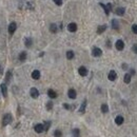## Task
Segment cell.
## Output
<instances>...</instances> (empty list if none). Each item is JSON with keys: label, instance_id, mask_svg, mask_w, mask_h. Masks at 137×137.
<instances>
[{"label": "cell", "instance_id": "6da1fadb", "mask_svg": "<svg viewBox=\"0 0 137 137\" xmlns=\"http://www.w3.org/2000/svg\"><path fill=\"white\" fill-rule=\"evenodd\" d=\"M13 120V117L11 114H5V115L3 116V118H2V125H10L11 122H12Z\"/></svg>", "mask_w": 137, "mask_h": 137}, {"label": "cell", "instance_id": "7a4b0ae2", "mask_svg": "<svg viewBox=\"0 0 137 137\" xmlns=\"http://www.w3.org/2000/svg\"><path fill=\"white\" fill-rule=\"evenodd\" d=\"M17 29V24L16 22H11L10 25H8V34L10 35H13L15 33V31H16Z\"/></svg>", "mask_w": 137, "mask_h": 137}, {"label": "cell", "instance_id": "3957f363", "mask_svg": "<svg viewBox=\"0 0 137 137\" xmlns=\"http://www.w3.org/2000/svg\"><path fill=\"white\" fill-rule=\"evenodd\" d=\"M92 55L94 56V57H100V56L102 55V51L100 50L99 48H93V50H92Z\"/></svg>", "mask_w": 137, "mask_h": 137}, {"label": "cell", "instance_id": "277c9868", "mask_svg": "<svg viewBox=\"0 0 137 137\" xmlns=\"http://www.w3.org/2000/svg\"><path fill=\"white\" fill-rule=\"evenodd\" d=\"M115 46H116V49H117L118 51H122L123 49H125V42H123L121 39L117 40L116 43H115Z\"/></svg>", "mask_w": 137, "mask_h": 137}, {"label": "cell", "instance_id": "5b68a950", "mask_svg": "<svg viewBox=\"0 0 137 137\" xmlns=\"http://www.w3.org/2000/svg\"><path fill=\"white\" fill-rule=\"evenodd\" d=\"M34 130H35V132H36V133H38V134L42 133V132L44 131L43 125H42V123H37V125H36L35 127H34Z\"/></svg>", "mask_w": 137, "mask_h": 137}, {"label": "cell", "instance_id": "8992f818", "mask_svg": "<svg viewBox=\"0 0 137 137\" xmlns=\"http://www.w3.org/2000/svg\"><path fill=\"white\" fill-rule=\"evenodd\" d=\"M108 78H109V80H111V81H114V80H116V78H117V74H116L115 71H110V73L108 74Z\"/></svg>", "mask_w": 137, "mask_h": 137}, {"label": "cell", "instance_id": "52a82bcc", "mask_svg": "<svg viewBox=\"0 0 137 137\" xmlns=\"http://www.w3.org/2000/svg\"><path fill=\"white\" fill-rule=\"evenodd\" d=\"M68 30H69V32H71V33L76 32V31H77V24H76L75 22H71L68 25Z\"/></svg>", "mask_w": 137, "mask_h": 137}, {"label": "cell", "instance_id": "ba28073f", "mask_svg": "<svg viewBox=\"0 0 137 137\" xmlns=\"http://www.w3.org/2000/svg\"><path fill=\"white\" fill-rule=\"evenodd\" d=\"M30 94H31V96H32V98H38V96H39V91H38L36 87H32L31 89V91H30Z\"/></svg>", "mask_w": 137, "mask_h": 137}, {"label": "cell", "instance_id": "9c48e42d", "mask_svg": "<svg viewBox=\"0 0 137 137\" xmlns=\"http://www.w3.org/2000/svg\"><path fill=\"white\" fill-rule=\"evenodd\" d=\"M0 89H1V93H2V95H3V97H8V87H6V83H1Z\"/></svg>", "mask_w": 137, "mask_h": 137}, {"label": "cell", "instance_id": "30bf717a", "mask_svg": "<svg viewBox=\"0 0 137 137\" xmlns=\"http://www.w3.org/2000/svg\"><path fill=\"white\" fill-rule=\"evenodd\" d=\"M68 96L71 99H75L76 96H77V93H76V91L74 89H70L69 92H68Z\"/></svg>", "mask_w": 137, "mask_h": 137}, {"label": "cell", "instance_id": "8fae6325", "mask_svg": "<svg viewBox=\"0 0 137 137\" xmlns=\"http://www.w3.org/2000/svg\"><path fill=\"white\" fill-rule=\"evenodd\" d=\"M78 73H79V75L80 76H87V70L86 66H80L79 69H78Z\"/></svg>", "mask_w": 137, "mask_h": 137}, {"label": "cell", "instance_id": "7c38bea8", "mask_svg": "<svg viewBox=\"0 0 137 137\" xmlns=\"http://www.w3.org/2000/svg\"><path fill=\"white\" fill-rule=\"evenodd\" d=\"M123 121H125V118H123L121 115L116 116V118H115V123H116L117 125H121L123 123Z\"/></svg>", "mask_w": 137, "mask_h": 137}, {"label": "cell", "instance_id": "4fadbf2b", "mask_svg": "<svg viewBox=\"0 0 137 137\" xmlns=\"http://www.w3.org/2000/svg\"><path fill=\"white\" fill-rule=\"evenodd\" d=\"M32 78L35 80H38L40 78V71H38V70H35V71L32 72Z\"/></svg>", "mask_w": 137, "mask_h": 137}, {"label": "cell", "instance_id": "5bb4252c", "mask_svg": "<svg viewBox=\"0 0 137 137\" xmlns=\"http://www.w3.org/2000/svg\"><path fill=\"white\" fill-rule=\"evenodd\" d=\"M125 8H117L115 10L116 15H118V16H123V15H125Z\"/></svg>", "mask_w": 137, "mask_h": 137}, {"label": "cell", "instance_id": "9a60e30c", "mask_svg": "<svg viewBox=\"0 0 137 137\" xmlns=\"http://www.w3.org/2000/svg\"><path fill=\"white\" fill-rule=\"evenodd\" d=\"M48 95H49V97H50V98H52V99H54V98L57 97V93H56L54 90H52V89H50L48 91Z\"/></svg>", "mask_w": 137, "mask_h": 137}, {"label": "cell", "instance_id": "2e32d148", "mask_svg": "<svg viewBox=\"0 0 137 137\" xmlns=\"http://www.w3.org/2000/svg\"><path fill=\"white\" fill-rule=\"evenodd\" d=\"M86 108H87V100L84 99L83 102L81 103V105H80V109H79V113L83 114L84 112H86Z\"/></svg>", "mask_w": 137, "mask_h": 137}, {"label": "cell", "instance_id": "e0dca14e", "mask_svg": "<svg viewBox=\"0 0 137 137\" xmlns=\"http://www.w3.org/2000/svg\"><path fill=\"white\" fill-rule=\"evenodd\" d=\"M131 77H132V75L130 73H127L125 75V77H123V81L125 82V83H130L131 82Z\"/></svg>", "mask_w": 137, "mask_h": 137}, {"label": "cell", "instance_id": "ac0fdd59", "mask_svg": "<svg viewBox=\"0 0 137 137\" xmlns=\"http://www.w3.org/2000/svg\"><path fill=\"white\" fill-rule=\"evenodd\" d=\"M112 28H113L114 30H119V22L116 19L112 20Z\"/></svg>", "mask_w": 137, "mask_h": 137}, {"label": "cell", "instance_id": "d6986e66", "mask_svg": "<svg viewBox=\"0 0 137 137\" xmlns=\"http://www.w3.org/2000/svg\"><path fill=\"white\" fill-rule=\"evenodd\" d=\"M107 30V25L105 24H103V25H99L97 29V34H102L104 31Z\"/></svg>", "mask_w": 137, "mask_h": 137}, {"label": "cell", "instance_id": "ffe728a7", "mask_svg": "<svg viewBox=\"0 0 137 137\" xmlns=\"http://www.w3.org/2000/svg\"><path fill=\"white\" fill-rule=\"evenodd\" d=\"M50 31H51L52 33H57V31H58L57 24H56V23H52L51 25H50Z\"/></svg>", "mask_w": 137, "mask_h": 137}, {"label": "cell", "instance_id": "44dd1931", "mask_svg": "<svg viewBox=\"0 0 137 137\" xmlns=\"http://www.w3.org/2000/svg\"><path fill=\"white\" fill-rule=\"evenodd\" d=\"M24 44H25L26 48H31L33 44V41L31 38H25V40H24Z\"/></svg>", "mask_w": 137, "mask_h": 137}, {"label": "cell", "instance_id": "7402d4cb", "mask_svg": "<svg viewBox=\"0 0 137 137\" xmlns=\"http://www.w3.org/2000/svg\"><path fill=\"white\" fill-rule=\"evenodd\" d=\"M72 135H73V137H79L80 136V130L79 129H74L73 131H72Z\"/></svg>", "mask_w": 137, "mask_h": 137}, {"label": "cell", "instance_id": "603a6c76", "mask_svg": "<svg viewBox=\"0 0 137 137\" xmlns=\"http://www.w3.org/2000/svg\"><path fill=\"white\" fill-rule=\"evenodd\" d=\"M11 78H12V72L8 71L6 72V75H5V83H8V82H10Z\"/></svg>", "mask_w": 137, "mask_h": 137}, {"label": "cell", "instance_id": "cb8c5ba5", "mask_svg": "<svg viewBox=\"0 0 137 137\" xmlns=\"http://www.w3.org/2000/svg\"><path fill=\"white\" fill-rule=\"evenodd\" d=\"M26 59V52H21L19 54V60L20 61H24Z\"/></svg>", "mask_w": 137, "mask_h": 137}, {"label": "cell", "instance_id": "d4e9b609", "mask_svg": "<svg viewBox=\"0 0 137 137\" xmlns=\"http://www.w3.org/2000/svg\"><path fill=\"white\" fill-rule=\"evenodd\" d=\"M74 56H75V54H74L73 51H68V52H66V58H68L69 60L73 59Z\"/></svg>", "mask_w": 137, "mask_h": 137}, {"label": "cell", "instance_id": "484cf974", "mask_svg": "<svg viewBox=\"0 0 137 137\" xmlns=\"http://www.w3.org/2000/svg\"><path fill=\"white\" fill-rule=\"evenodd\" d=\"M101 112H102V113H104V114L109 112V107H108V104H105V103L101 104Z\"/></svg>", "mask_w": 137, "mask_h": 137}, {"label": "cell", "instance_id": "4316f807", "mask_svg": "<svg viewBox=\"0 0 137 137\" xmlns=\"http://www.w3.org/2000/svg\"><path fill=\"white\" fill-rule=\"evenodd\" d=\"M51 127V121H46L43 125V128H44V131H48Z\"/></svg>", "mask_w": 137, "mask_h": 137}, {"label": "cell", "instance_id": "83f0119b", "mask_svg": "<svg viewBox=\"0 0 137 137\" xmlns=\"http://www.w3.org/2000/svg\"><path fill=\"white\" fill-rule=\"evenodd\" d=\"M54 137H62V132L60 130H56L54 132Z\"/></svg>", "mask_w": 137, "mask_h": 137}, {"label": "cell", "instance_id": "f1b7e54d", "mask_svg": "<svg viewBox=\"0 0 137 137\" xmlns=\"http://www.w3.org/2000/svg\"><path fill=\"white\" fill-rule=\"evenodd\" d=\"M99 5H100V6H101V8H103V10H104L105 14H107V15H109V14H110V12H109V10H108L107 5H104V4H103V3H99Z\"/></svg>", "mask_w": 137, "mask_h": 137}, {"label": "cell", "instance_id": "f546056e", "mask_svg": "<svg viewBox=\"0 0 137 137\" xmlns=\"http://www.w3.org/2000/svg\"><path fill=\"white\" fill-rule=\"evenodd\" d=\"M52 108H53V102L52 101H49L48 103H46V109L50 111V110H52Z\"/></svg>", "mask_w": 137, "mask_h": 137}, {"label": "cell", "instance_id": "4dcf8cb0", "mask_svg": "<svg viewBox=\"0 0 137 137\" xmlns=\"http://www.w3.org/2000/svg\"><path fill=\"white\" fill-rule=\"evenodd\" d=\"M132 31H133L134 34L137 35V24H133V25H132Z\"/></svg>", "mask_w": 137, "mask_h": 137}, {"label": "cell", "instance_id": "1f68e13d", "mask_svg": "<svg viewBox=\"0 0 137 137\" xmlns=\"http://www.w3.org/2000/svg\"><path fill=\"white\" fill-rule=\"evenodd\" d=\"M54 3H56L57 5H61L62 4V0H53Z\"/></svg>", "mask_w": 137, "mask_h": 137}, {"label": "cell", "instance_id": "d6a6232c", "mask_svg": "<svg viewBox=\"0 0 137 137\" xmlns=\"http://www.w3.org/2000/svg\"><path fill=\"white\" fill-rule=\"evenodd\" d=\"M132 50H133L134 53H136V54H137V43L134 44V46H133V48H132Z\"/></svg>", "mask_w": 137, "mask_h": 137}, {"label": "cell", "instance_id": "836d02e7", "mask_svg": "<svg viewBox=\"0 0 137 137\" xmlns=\"http://www.w3.org/2000/svg\"><path fill=\"white\" fill-rule=\"evenodd\" d=\"M63 108H64V109H66V110H70V109H71V105L68 104V103H63Z\"/></svg>", "mask_w": 137, "mask_h": 137}, {"label": "cell", "instance_id": "e575fe53", "mask_svg": "<svg viewBox=\"0 0 137 137\" xmlns=\"http://www.w3.org/2000/svg\"><path fill=\"white\" fill-rule=\"evenodd\" d=\"M107 8H108V10H109V12H111V11H112V4L111 3H108L107 4Z\"/></svg>", "mask_w": 137, "mask_h": 137}, {"label": "cell", "instance_id": "d590c367", "mask_svg": "<svg viewBox=\"0 0 137 137\" xmlns=\"http://www.w3.org/2000/svg\"><path fill=\"white\" fill-rule=\"evenodd\" d=\"M130 74H131V75H134V74H135V70H130Z\"/></svg>", "mask_w": 137, "mask_h": 137}, {"label": "cell", "instance_id": "8d00e7d4", "mask_svg": "<svg viewBox=\"0 0 137 137\" xmlns=\"http://www.w3.org/2000/svg\"><path fill=\"white\" fill-rule=\"evenodd\" d=\"M122 69H123V70L128 69V66H127V64H125V63H123V64H122Z\"/></svg>", "mask_w": 137, "mask_h": 137}, {"label": "cell", "instance_id": "74e56055", "mask_svg": "<svg viewBox=\"0 0 137 137\" xmlns=\"http://www.w3.org/2000/svg\"><path fill=\"white\" fill-rule=\"evenodd\" d=\"M0 74H2V69H1V66H0Z\"/></svg>", "mask_w": 137, "mask_h": 137}]
</instances>
